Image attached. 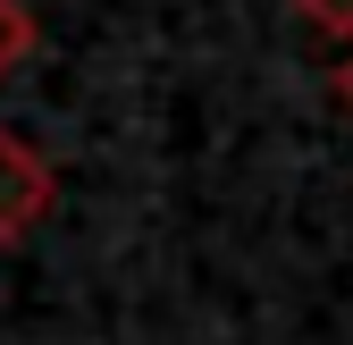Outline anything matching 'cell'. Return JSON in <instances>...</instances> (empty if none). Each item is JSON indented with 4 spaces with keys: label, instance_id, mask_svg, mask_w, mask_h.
I'll return each mask as SVG.
<instances>
[{
    "label": "cell",
    "instance_id": "2",
    "mask_svg": "<svg viewBox=\"0 0 353 345\" xmlns=\"http://www.w3.org/2000/svg\"><path fill=\"white\" fill-rule=\"evenodd\" d=\"M17 59H34V17L26 0H0V84L17 76Z\"/></svg>",
    "mask_w": 353,
    "mask_h": 345
},
{
    "label": "cell",
    "instance_id": "4",
    "mask_svg": "<svg viewBox=\"0 0 353 345\" xmlns=\"http://www.w3.org/2000/svg\"><path fill=\"white\" fill-rule=\"evenodd\" d=\"M328 93H336V110H353V51L336 59V76H328Z\"/></svg>",
    "mask_w": 353,
    "mask_h": 345
},
{
    "label": "cell",
    "instance_id": "1",
    "mask_svg": "<svg viewBox=\"0 0 353 345\" xmlns=\"http://www.w3.org/2000/svg\"><path fill=\"white\" fill-rule=\"evenodd\" d=\"M51 202H59L51 160H42L26 135H9V126H0V244H26L42 219H51Z\"/></svg>",
    "mask_w": 353,
    "mask_h": 345
},
{
    "label": "cell",
    "instance_id": "3",
    "mask_svg": "<svg viewBox=\"0 0 353 345\" xmlns=\"http://www.w3.org/2000/svg\"><path fill=\"white\" fill-rule=\"evenodd\" d=\"M294 17L312 26V34H336V42H353V0H294Z\"/></svg>",
    "mask_w": 353,
    "mask_h": 345
}]
</instances>
